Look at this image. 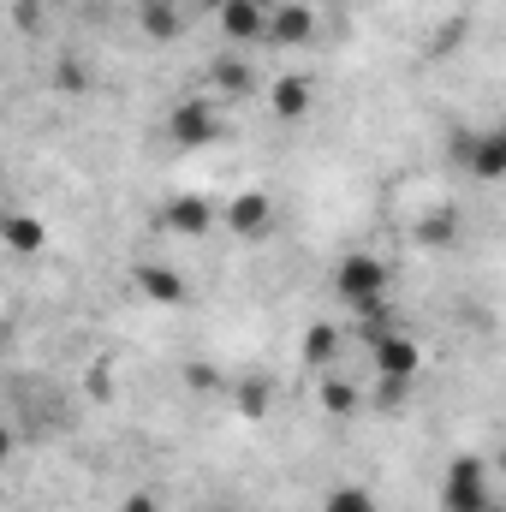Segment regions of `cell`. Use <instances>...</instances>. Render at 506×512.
Wrapping results in <instances>:
<instances>
[{
    "mask_svg": "<svg viewBox=\"0 0 506 512\" xmlns=\"http://www.w3.org/2000/svg\"><path fill=\"white\" fill-rule=\"evenodd\" d=\"M328 286H334V298L340 304H352L358 316H370L387 304V286H393V274H387V262L370 251H346L334 262V274H328Z\"/></svg>",
    "mask_w": 506,
    "mask_h": 512,
    "instance_id": "obj_1",
    "label": "cell"
},
{
    "mask_svg": "<svg viewBox=\"0 0 506 512\" xmlns=\"http://www.w3.org/2000/svg\"><path fill=\"white\" fill-rule=\"evenodd\" d=\"M441 507L447 512H489L495 507V483H489V465L477 453H459L441 477Z\"/></svg>",
    "mask_w": 506,
    "mask_h": 512,
    "instance_id": "obj_2",
    "label": "cell"
},
{
    "mask_svg": "<svg viewBox=\"0 0 506 512\" xmlns=\"http://www.w3.org/2000/svg\"><path fill=\"white\" fill-rule=\"evenodd\" d=\"M459 167L477 179H506V126H483V131H459L453 143Z\"/></svg>",
    "mask_w": 506,
    "mask_h": 512,
    "instance_id": "obj_3",
    "label": "cell"
},
{
    "mask_svg": "<svg viewBox=\"0 0 506 512\" xmlns=\"http://www.w3.org/2000/svg\"><path fill=\"white\" fill-rule=\"evenodd\" d=\"M370 358H376V376H393V382H417V370H423L417 340L399 334V328H387V334L370 340Z\"/></svg>",
    "mask_w": 506,
    "mask_h": 512,
    "instance_id": "obj_4",
    "label": "cell"
},
{
    "mask_svg": "<svg viewBox=\"0 0 506 512\" xmlns=\"http://www.w3.org/2000/svg\"><path fill=\"white\" fill-rule=\"evenodd\" d=\"M167 131H173L179 149H203V143L221 137V114H215L209 102H179V108L167 114Z\"/></svg>",
    "mask_w": 506,
    "mask_h": 512,
    "instance_id": "obj_5",
    "label": "cell"
},
{
    "mask_svg": "<svg viewBox=\"0 0 506 512\" xmlns=\"http://www.w3.org/2000/svg\"><path fill=\"white\" fill-rule=\"evenodd\" d=\"M268 18H274V12H268L262 0H227V6H221V36H227V42H262V36H268Z\"/></svg>",
    "mask_w": 506,
    "mask_h": 512,
    "instance_id": "obj_6",
    "label": "cell"
},
{
    "mask_svg": "<svg viewBox=\"0 0 506 512\" xmlns=\"http://www.w3.org/2000/svg\"><path fill=\"white\" fill-rule=\"evenodd\" d=\"M310 36H316V12H310L304 0L274 6V18H268V42H280V48H304Z\"/></svg>",
    "mask_w": 506,
    "mask_h": 512,
    "instance_id": "obj_7",
    "label": "cell"
},
{
    "mask_svg": "<svg viewBox=\"0 0 506 512\" xmlns=\"http://www.w3.org/2000/svg\"><path fill=\"white\" fill-rule=\"evenodd\" d=\"M227 227H233L239 239H256V233H268V227H274V203H268L262 191H245V197H233V203H227Z\"/></svg>",
    "mask_w": 506,
    "mask_h": 512,
    "instance_id": "obj_8",
    "label": "cell"
},
{
    "mask_svg": "<svg viewBox=\"0 0 506 512\" xmlns=\"http://www.w3.org/2000/svg\"><path fill=\"white\" fill-rule=\"evenodd\" d=\"M137 292H143L149 304H161V310L185 304V280H179L173 268H161V262H143V268H137Z\"/></svg>",
    "mask_w": 506,
    "mask_h": 512,
    "instance_id": "obj_9",
    "label": "cell"
},
{
    "mask_svg": "<svg viewBox=\"0 0 506 512\" xmlns=\"http://www.w3.org/2000/svg\"><path fill=\"white\" fill-rule=\"evenodd\" d=\"M167 227H173V233H185V239H203V233L215 227L209 197H173V203H167Z\"/></svg>",
    "mask_w": 506,
    "mask_h": 512,
    "instance_id": "obj_10",
    "label": "cell"
},
{
    "mask_svg": "<svg viewBox=\"0 0 506 512\" xmlns=\"http://www.w3.org/2000/svg\"><path fill=\"white\" fill-rule=\"evenodd\" d=\"M274 114L304 120V114H310V78H280V84H274Z\"/></svg>",
    "mask_w": 506,
    "mask_h": 512,
    "instance_id": "obj_11",
    "label": "cell"
},
{
    "mask_svg": "<svg viewBox=\"0 0 506 512\" xmlns=\"http://www.w3.org/2000/svg\"><path fill=\"white\" fill-rule=\"evenodd\" d=\"M334 352H340L334 322H316V328L304 334V364H310V370H328V364H334Z\"/></svg>",
    "mask_w": 506,
    "mask_h": 512,
    "instance_id": "obj_12",
    "label": "cell"
},
{
    "mask_svg": "<svg viewBox=\"0 0 506 512\" xmlns=\"http://www.w3.org/2000/svg\"><path fill=\"white\" fill-rule=\"evenodd\" d=\"M322 512H381V507H376V495H370L364 483H340V489L322 495Z\"/></svg>",
    "mask_w": 506,
    "mask_h": 512,
    "instance_id": "obj_13",
    "label": "cell"
},
{
    "mask_svg": "<svg viewBox=\"0 0 506 512\" xmlns=\"http://www.w3.org/2000/svg\"><path fill=\"white\" fill-rule=\"evenodd\" d=\"M6 245H12L18 256H30V251H42V245H48V233H42L30 215H6Z\"/></svg>",
    "mask_w": 506,
    "mask_h": 512,
    "instance_id": "obj_14",
    "label": "cell"
},
{
    "mask_svg": "<svg viewBox=\"0 0 506 512\" xmlns=\"http://www.w3.org/2000/svg\"><path fill=\"white\" fill-rule=\"evenodd\" d=\"M143 24H149V36L173 42V36H179V6H173V0H143Z\"/></svg>",
    "mask_w": 506,
    "mask_h": 512,
    "instance_id": "obj_15",
    "label": "cell"
},
{
    "mask_svg": "<svg viewBox=\"0 0 506 512\" xmlns=\"http://www.w3.org/2000/svg\"><path fill=\"white\" fill-rule=\"evenodd\" d=\"M322 405H328L334 417H352V411H358V387L340 382V376H322Z\"/></svg>",
    "mask_w": 506,
    "mask_h": 512,
    "instance_id": "obj_16",
    "label": "cell"
},
{
    "mask_svg": "<svg viewBox=\"0 0 506 512\" xmlns=\"http://www.w3.org/2000/svg\"><path fill=\"white\" fill-rule=\"evenodd\" d=\"M417 245H453V215L441 209V215H423L417 221Z\"/></svg>",
    "mask_w": 506,
    "mask_h": 512,
    "instance_id": "obj_17",
    "label": "cell"
},
{
    "mask_svg": "<svg viewBox=\"0 0 506 512\" xmlns=\"http://www.w3.org/2000/svg\"><path fill=\"white\" fill-rule=\"evenodd\" d=\"M215 84H221V90H239V96H245V90H251V66H239V60L227 54V60H215Z\"/></svg>",
    "mask_w": 506,
    "mask_h": 512,
    "instance_id": "obj_18",
    "label": "cell"
},
{
    "mask_svg": "<svg viewBox=\"0 0 506 512\" xmlns=\"http://www.w3.org/2000/svg\"><path fill=\"white\" fill-rule=\"evenodd\" d=\"M239 399H245V411L256 417V411L268 405V387H262V382H245V387H239Z\"/></svg>",
    "mask_w": 506,
    "mask_h": 512,
    "instance_id": "obj_19",
    "label": "cell"
},
{
    "mask_svg": "<svg viewBox=\"0 0 506 512\" xmlns=\"http://www.w3.org/2000/svg\"><path fill=\"white\" fill-rule=\"evenodd\" d=\"M126 512H155V501H149V495H131V501H126Z\"/></svg>",
    "mask_w": 506,
    "mask_h": 512,
    "instance_id": "obj_20",
    "label": "cell"
},
{
    "mask_svg": "<svg viewBox=\"0 0 506 512\" xmlns=\"http://www.w3.org/2000/svg\"><path fill=\"white\" fill-rule=\"evenodd\" d=\"M203 6H215V12H221V6H227V0H203Z\"/></svg>",
    "mask_w": 506,
    "mask_h": 512,
    "instance_id": "obj_21",
    "label": "cell"
},
{
    "mask_svg": "<svg viewBox=\"0 0 506 512\" xmlns=\"http://www.w3.org/2000/svg\"><path fill=\"white\" fill-rule=\"evenodd\" d=\"M489 512H506V507H501V501H495V507H489Z\"/></svg>",
    "mask_w": 506,
    "mask_h": 512,
    "instance_id": "obj_22",
    "label": "cell"
},
{
    "mask_svg": "<svg viewBox=\"0 0 506 512\" xmlns=\"http://www.w3.org/2000/svg\"><path fill=\"white\" fill-rule=\"evenodd\" d=\"M501 471H506V453H501Z\"/></svg>",
    "mask_w": 506,
    "mask_h": 512,
    "instance_id": "obj_23",
    "label": "cell"
},
{
    "mask_svg": "<svg viewBox=\"0 0 506 512\" xmlns=\"http://www.w3.org/2000/svg\"><path fill=\"white\" fill-rule=\"evenodd\" d=\"M215 512H233V507H215Z\"/></svg>",
    "mask_w": 506,
    "mask_h": 512,
    "instance_id": "obj_24",
    "label": "cell"
}]
</instances>
